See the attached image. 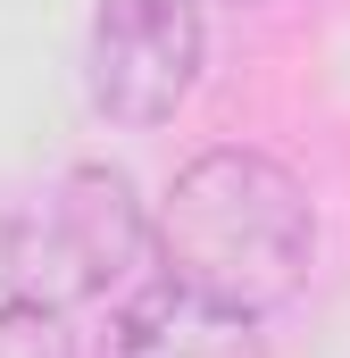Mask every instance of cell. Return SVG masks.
Here are the masks:
<instances>
[{
	"label": "cell",
	"instance_id": "obj_3",
	"mask_svg": "<svg viewBox=\"0 0 350 358\" xmlns=\"http://www.w3.org/2000/svg\"><path fill=\"white\" fill-rule=\"evenodd\" d=\"M200 84V0H92L84 92L108 125H167Z\"/></svg>",
	"mask_w": 350,
	"mask_h": 358
},
{
	"label": "cell",
	"instance_id": "obj_1",
	"mask_svg": "<svg viewBox=\"0 0 350 358\" xmlns=\"http://www.w3.org/2000/svg\"><path fill=\"white\" fill-rule=\"evenodd\" d=\"M150 242H159L167 283L234 308V317H267L309 283L317 208H309L300 176L275 167L267 150H200L167 183Z\"/></svg>",
	"mask_w": 350,
	"mask_h": 358
},
{
	"label": "cell",
	"instance_id": "obj_5",
	"mask_svg": "<svg viewBox=\"0 0 350 358\" xmlns=\"http://www.w3.org/2000/svg\"><path fill=\"white\" fill-rule=\"evenodd\" d=\"M0 358H76L59 308L42 300H0Z\"/></svg>",
	"mask_w": 350,
	"mask_h": 358
},
{
	"label": "cell",
	"instance_id": "obj_4",
	"mask_svg": "<svg viewBox=\"0 0 350 358\" xmlns=\"http://www.w3.org/2000/svg\"><path fill=\"white\" fill-rule=\"evenodd\" d=\"M100 358H259V317H234L183 283H150L134 300H117Z\"/></svg>",
	"mask_w": 350,
	"mask_h": 358
},
{
	"label": "cell",
	"instance_id": "obj_2",
	"mask_svg": "<svg viewBox=\"0 0 350 358\" xmlns=\"http://www.w3.org/2000/svg\"><path fill=\"white\" fill-rule=\"evenodd\" d=\"M142 250L159 242L134 183L117 167H67L42 200H25L0 225V300H42L67 317L84 300H108L142 267Z\"/></svg>",
	"mask_w": 350,
	"mask_h": 358
}]
</instances>
